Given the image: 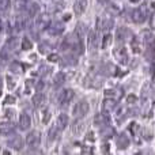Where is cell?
Here are the masks:
<instances>
[{
    "mask_svg": "<svg viewBox=\"0 0 155 155\" xmlns=\"http://www.w3.org/2000/svg\"><path fill=\"white\" fill-rule=\"evenodd\" d=\"M117 40L120 41V42H123V41L127 40V37L128 35H131V31H129V29H127V27H120V29L117 30Z\"/></svg>",
    "mask_w": 155,
    "mask_h": 155,
    "instance_id": "9a60e30c",
    "label": "cell"
},
{
    "mask_svg": "<svg viewBox=\"0 0 155 155\" xmlns=\"http://www.w3.org/2000/svg\"><path fill=\"white\" fill-rule=\"evenodd\" d=\"M64 79H65L64 74H63V72H59V74H57L56 76H54V84H56V86L61 84V83L64 82Z\"/></svg>",
    "mask_w": 155,
    "mask_h": 155,
    "instance_id": "f1b7e54d",
    "label": "cell"
},
{
    "mask_svg": "<svg viewBox=\"0 0 155 155\" xmlns=\"http://www.w3.org/2000/svg\"><path fill=\"white\" fill-rule=\"evenodd\" d=\"M82 153H83V154H91V153H93V150H91V148L83 147V148H82Z\"/></svg>",
    "mask_w": 155,
    "mask_h": 155,
    "instance_id": "60d3db41",
    "label": "cell"
},
{
    "mask_svg": "<svg viewBox=\"0 0 155 155\" xmlns=\"http://www.w3.org/2000/svg\"><path fill=\"white\" fill-rule=\"evenodd\" d=\"M153 7L155 8V2H153Z\"/></svg>",
    "mask_w": 155,
    "mask_h": 155,
    "instance_id": "7dc6e473",
    "label": "cell"
},
{
    "mask_svg": "<svg viewBox=\"0 0 155 155\" xmlns=\"http://www.w3.org/2000/svg\"><path fill=\"white\" fill-rule=\"evenodd\" d=\"M124 93L121 88H107L105 90V98H112L114 101H120L123 98Z\"/></svg>",
    "mask_w": 155,
    "mask_h": 155,
    "instance_id": "52a82bcc",
    "label": "cell"
},
{
    "mask_svg": "<svg viewBox=\"0 0 155 155\" xmlns=\"http://www.w3.org/2000/svg\"><path fill=\"white\" fill-rule=\"evenodd\" d=\"M136 101H137V98H136V95H134V94L127 97V102H128V104H135Z\"/></svg>",
    "mask_w": 155,
    "mask_h": 155,
    "instance_id": "836d02e7",
    "label": "cell"
},
{
    "mask_svg": "<svg viewBox=\"0 0 155 155\" xmlns=\"http://www.w3.org/2000/svg\"><path fill=\"white\" fill-rule=\"evenodd\" d=\"M30 125H31V120H30L29 114L22 113L21 117H19V127H21V129H27Z\"/></svg>",
    "mask_w": 155,
    "mask_h": 155,
    "instance_id": "7c38bea8",
    "label": "cell"
},
{
    "mask_svg": "<svg viewBox=\"0 0 155 155\" xmlns=\"http://www.w3.org/2000/svg\"><path fill=\"white\" fill-rule=\"evenodd\" d=\"M49 118H51V113H49V110H48V109H45V110H44V117H42V121L46 124V123L49 121Z\"/></svg>",
    "mask_w": 155,
    "mask_h": 155,
    "instance_id": "4dcf8cb0",
    "label": "cell"
},
{
    "mask_svg": "<svg viewBox=\"0 0 155 155\" xmlns=\"http://www.w3.org/2000/svg\"><path fill=\"white\" fill-rule=\"evenodd\" d=\"M68 116L67 114H60L59 117H57V123H56V125H57V128H59V131L60 129H64L65 127L68 125Z\"/></svg>",
    "mask_w": 155,
    "mask_h": 155,
    "instance_id": "2e32d148",
    "label": "cell"
},
{
    "mask_svg": "<svg viewBox=\"0 0 155 155\" xmlns=\"http://www.w3.org/2000/svg\"><path fill=\"white\" fill-rule=\"evenodd\" d=\"M75 33L78 35H79L80 38H83V35H84V33H86V27H84V25H82V23H79L76 26V30H75Z\"/></svg>",
    "mask_w": 155,
    "mask_h": 155,
    "instance_id": "83f0119b",
    "label": "cell"
},
{
    "mask_svg": "<svg viewBox=\"0 0 155 155\" xmlns=\"http://www.w3.org/2000/svg\"><path fill=\"white\" fill-rule=\"evenodd\" d=\"M132 48H134V52H135V53L140 52V46H139V44H137V40H134V41H132Z\"/></svg>",
    "mask_w": 155,
    "mask_h": 155,
    "instance_id": "d6a6232c",
    "label": "cell"
},
{
    "mask_svg": "<svg viewBox=\"0 0 155 155\" xmlns=\"http://www.w3.org/2000/svg\"><path fill=\"white\" fill-rule=\"evenodd\" d=\"M105 129H106V132L102 131V134H104V137H112L113 135H114V129H113L112 127H109L107 124L105 125Z\"/></svg>",
    "mask_w": 155,
    "mask_h": 155,
    "instance_id": "4316f807",
    "label": "cell"
},
{
    "mask_svg": "<svg viewBox=\"0 0 155 155\" xmlns=\"http://www.w3.org/2000/svg\"><path fill=\"white\" fill-rule=\"evenodd\" d=\"M102 153H109V147H107V144H105L104 147H102Z\"/></svg>",
    "mask_w": 155,
    "mask_h": 155,
    "instance_id": "7bdbcfd3",
    "label": "cell"
},
{
    "mask_svg": "<svg viewBox=\"0 0 155 155\" xmlns=\"http://www.w3.org/2000/svg\"><path fill=\"white\" fill-rule=\"evenodd\" d=\"M98 2H99V3H102V4H105V3H107L109 0H98Z\"/></svg>",
    "mask_w": 155,
    "mask_h": 155,
    "instance_id": "f6af8a7d",
    "label": "cell"
},
{
    "mask_svg": "<svg viewBox=\"0 0 155 155\" xmlns=\"http://www.w3.org/2000/svg\"><path fill=\"white\" fill-rule=\"evenodd\" d=\"M98 46V30L90 33V37H88V48L90 51H94Z\"/></svg>",
    "mask_w": 155,
    "mask_h": 155,
    "instance_id": "9c48e42d",
    "label": "cell"
},
{
    "mask_svg": "<svg viewBox=\"0 0 155 155\" xmlns=\"http://www.w3.org/2000/svg\"><path fill=\"white\" fill-rule=\"evenodd\" d=\"M59 54H56V53H53V54H49V57H48V60L49 61H52V63H57L59 61Z\"/></svg>",
    "mask_w": 155,
    "mask_h": 155,
    "instance_id": "1f68e13d",
    "label": "cell"
},
{
    "mask_svg": "<svg viewBox=\"0 0 155 155\" xmlns=\"http://www.w3.org/2000/svg\"><path fill=\"white\" fill-rule=\"evenodd\" d=\"M94 123L97 124V125H106L107 124V118L105 117V113L104 114H98L95 118H94Z\"/></svg>",
    "mask_w": 155,
    "mask_h": 155,
    "instance_id": "7402d4cb",
    "label": "cell"
},
{
    "mask_svg": "<svg viewBox=\"0 0 155 155\" xmlns=\"http://www.w3.org/2000/svg\"><path fill=\"white\" fill-rule=\"evenodd\" d=\"M88 109H90V106H88V104L86 101L78 102L74 106V116L75 117H83V116H86L88 113Z\"/></svg>",
    "mask_w": 155,
    "mask_h": 155,
    "instance_id": "277c9868",
    "label": "cell"
},
{
    "mask_svg": "<svg viewBox=\"0 0 155 155\" xmlns=\"http://www.w3.org/2000/svg\"><path fill=\"white\" fill-rule=\"evenodd\" d=\"M113 56H114L116 60L123 65H125L127 63H128V53H127V49L124 48V46L116 48L114 51H113Z\"/></svg>",
    "mask_w": 155,
    "mask_h": 155,
    "instance_id": "3957f363",
    "label": "cell"
},
{
    "mask_svg": "<svg viewBox=\"0 0 155 155\" xmlns=\"http://www.w3.org/2000/svg\"><path fill=\"white\" fill-rule=\"evenodd\" d=\"M83 127H84V124H82L80 121H76V123H74L72 124V134L79 135L80 132L83 131Z\"/></svg>",
    "mask_w": 155,
    "mask_h": 155,
    "instance_id": "603a6c76",
    "label": "cell"
},
{
    "mask_svg": "<svg viewBox=\"0 0 155 155\" xmlns=\"http://www.w3.org/2000/svg\"><path fill=\"white\" fill-rule=\"evenodd\" d=\"M14 116H15V112H14V110H11V109L5 110V117H8V118H12Z\"/></svg>",
    "mask_w": 155,
    "mask_h": 155,
    "instance_id": "8d00e7d4",
    "label": "cell"
},
{
    "mask_svg": "<svg viewBox=\"0 0 155 155\" xmlns=\"http://www.w3.org/2000/svg\"><path fill=\"white\" fill-rule=\"evenodd\" d=\"M38 4H30L29 8H27V14H29V16H34L35 14L38 12Z\"/></svg>",
    "mask_w": 155,
    "mask_h": 155,
    "instance_id": "484cf974",
    "label": "cell"
},
{
    "mask_svg": "<svg viewBox=\"0 0 155 155\" xmlns=\"http://www.w3.org/2000/svg\"><path fill=\"white\" fill-rule=\"evenodd\" d=\"M0 30H2V23H0Z\"/></svg>",
    "mask_w": 155,
    "mask_h": 155,
    "instance_id": "681fc988",
    "label": "cell"
},
{
    "mask_svg": "<svg viewBox=\"0 0 155 155\" xmlns=\"http://www.w3.org/2000/svg\"><path fill=\"white\" fill-rule=\"evenodd\" d=\"M40 142H41V135L35 131L30 132L26 136V143L29 147H37V146H40Z\"/></svg>",
    "mask_w": 155,
    "mask_h": 155,
    "instance_id": "5b68a950",
    "label": "cell"
},
{
    "mask_svg": "<svg viewBox=\"0 0 155 155\" xmlns=\"http://www.w3.org/2000/svg\"><path fill=\"white\" fill-rule=\"evenodd\" d=\"M84 8H86V0H76L75 4H74V12L76 15H82Z\"/></svg>",
    "mask_w": 155,
    "mask_h": 155,
    "instance_id": "5bb4252c",
    "label": "cell"
},
{
    "mask_svg": "<svg viewBox=\"0 0 155 155\" xmlns=\"http://www.w3.org/2000/svg\"><path fill=\"white\" fill-rule=\"evenodd\" d=\"M49 25H51V18H49V15L42 14V15L38 16V19H37L38 29H45V27H48Z\"/></svg>",
    "mask_w": 155,
    "mask_h": 155,
    "instance_id": "30bf717a",
    "label": "cell"
},
{
    "mask_svg": "<svg viewBox=\"0 0 155 155\" xmlns=\"http://www.w3.org/2000/svg\"><path fill=\"white\" fill-rule=\"evenodd\" d=\"M116 143H117L118 148H127L129 146V139L127 137V135H118L117 139H116Z\"/></svg>",
    "mask_w": 155,
    "mask_h": 155,
    "instance_id": "4fadbf2b",
    "label": "cell"
},
{
    "mask_svg": "<svg viewBox=\"0 0 155 155\" xmlns=\"http://www.w3.org/2000/svg\"><path fill=\"white\" fill-rule=\"evenodd\" d=\"M44 102H45V95H44L42 93H37L33 97V104H34V106H41Z\"/></svg>",
    "mask_w": 155,
    "mask_h": 155,
    "instance_id": "ac0fdd59",
    "label": "cell"
},
{
    "mask_svg": "<svg viewBox=\"0 0 155 155\" xmlns=\"http://www.w3.org/2000/svg\"><path fill=\"white\" fill-rule=\"evenodd\" d=\"M57 131H59V128H57V125H53V127H52V129H51V131H49V140H51V139H54V137H56Z\"/></svg>",
    "mask_w": 155,
    "mask_h": 155,
    "instance_id": "f546056e",
    "label": "cell"
},
{
    "mask_svg": "<svg viewBox=\"0 0 155 155\" xmlns=\"http://www.w3.org/2000/svg\"><path fill=\"white\" fill-rule=\"evenodd\" d=\"M31 48H33L31 41H30L27 37H25L23 40H22V49H25V51H30Z\"/></svg>",
    "mask_w": 155,
    "mask_h": 155,
    "instance_id": "d4e9b609",
    "label": "cell"
},
{
    "mask_svg": "<svg viewBox=\"0 0 155 155\" xmlns=\"http://www.w3.org/2000/svg\"><path fill=\"white\" fill-rule=\"evenodd\" d=\"M114 22H113V18L112 16H102V18L98 19V30H109L113 27Z\"/></svg>",
    "mask_w": 155,
    "mask_h": 155,
    "instance_id": "8992f818",
    "label": "cell"
},
{
    "mask_svg": "<svg viewBox=\"0 0 155 155\" xmlns=\"http://www.w3.org/2000/svg\"><path fill=\"white\" fill-rule=\"evenodd\" d=\"M112 41H113V35L112 34H106L104 37V40H102V48L104 49L109 48L110 44H112Z\"/></svg>",
    "mask_w": 155,
    "mask_h": 155,
    "instance_id": "cb8c5ba5",
    "label": "cell"
},
{
    "mask_svg": "<svg viewBox=\"0 0 155 155\" xmlns=\"http://www.w3.org/2000/svg\"><path fill=\"white\" fill-rule=\"evenodd\" d=\"M74 98V91L71 90V88H65V90L61 91V94H60L59 97V102L60 104H68V102L71 101V99Z\"/></svg>",
    "mask_w": 155,
    "mask_h": 155,
    "instance_id": "ba28073f",
    "label": "cell"
},
{
    "mask_svg": "<svg viewBox=\"0 0 155 155\" xmlns=\"http://www.w3.org/2000/svg\"><path fill=\"white\" fill-rule=\"evenodd\" d=\"M93 132H88L87 136H86V140H90V142H94V136H93Z\"/></svg>",
    "mask_w": 155,
    "mask_h": 155,
    "instance_id": "ab89813d",
    "label": "cell"
},
{
    "mask_svg": "<svg viewBox=\"0 0 155 155\" xmlns=\"http://www.w3.org/2000/svg\"><path fill=\"white\" fill-rule=\"evenodd\" d=\"M153 70H154V71H153V74H154V75H155V64L153 65Z\"/></svg>",
    "mask_w": 155,
    "mask_h": 155,
    "instance_id": "bcb514c9",
    "label": "cell"
},
{
    "mask_svg": "<svg viewBox=\"0 0 155 155\" xmlns=\"http://www.w3.org/2000/svg\"><path fill=\"white\" fill-rule=\"evenodd\" d=\"M63 48L67 49L70 48L71 51L76 52V53H82L83 51H84V48H83V44H82V38L79 37V35L76 34V33H74V34H70L67 38L64 40V42H63Z\"/></svg>",
    "mask_w": 155,
    "mask_h": 155,
    "instance_id": "6da1fadb",
    "label": "cell"
},
{
    "mask_svg": "<svg viewBox=\"0 0 155 155\" xmlns=\"http://www.w3.org/2000/svg\"><path fill=\"white\" fill-rule=\"evenodd\" d=\"M116 106H117V102H116L114 99L106 98V99L104 101V113H110V112H113V110L116 109Z\"/></svg>",
    "mask_w": 155,
    "mask_h": 155,
    "instance_id": "8fae6325",
    "label": "cell"
},
{
    "mask_svg": "<svg viewBox=\"0 0 155 155\" xmlns=\"http://www.w3.org/2000/svg\"><path fill=\"white\" fill-rule=\"evenodd\" d=\"M132 14H134V15H132V19H134V22H136V23H143V22L147 19V16H148L147 5H146V4L140 5V7L136 8V10H135Z\"/></svg>",
    "mask_w": 155,
    "mask_h": 155,
    "instance_id": "7a4b0ae2",
    "label": "cell"
},
{
    "mask_svg": "<svg viewBox=\"0 0 155 155\" xmlns=\"http://www.w3.org/2000/svg\"><path fill=\"white\" fill-rule=\"evenodd\" d=\"M8 144H10L11 147H14V148H21L22 147V139L19 136H14V139L10 140Z\"/></svg>",
    "mask_w": 155,
    "mask_h": 155,
    "instance_id": "44dd1931",
    "label": "cell"
},
{
    "mask_svg": "<svg viewBox=\"0 0 155 155\" xmlns=\"http://www.w3.org/2000/svg\"><path fill=\"white\" fill-rule=\"evenodd\" d=\"M131 2H139V0H131Z\"/></svg>",
    "mask_w": 155,
    "mask_h": 155,
    "instance_id": "c3c4849f",
    "label": "cell"
},
{
    "mask_svg": "<svg viewBox=\"0 0 155 155\" xmlns=\"http://www.w3.org/2000/svg\"><path fill=\"white\" fill-rule=\"evenodd\" d=\"M116 70H117V68H116L114 65L107 63L106 67H105V65H102V71H101V72L105 74V75H116V72H117Z\"/></svg>",
    "mask_w": 155,
    "mask_h": 155,
    "instance_id": "e0dca14e",
    "label": "cell"
},
{
    "mask_svg": "<svg viewBox=\"0 0 155 155\" xmlns=\"http://www.w3.org/2000/svg\"><path fill=\"white\" fill-rule=\"evenodd\" d=\"M41 88H42V83H38V84H37V90L41 91Z\"/></svg>",
    "mask_w": 155,
    "mask_h": 155,
    "instance_id": "ee69618b",
    "label": "cell"
},
{
    "mask_svg": "<svg viewBox=\"0 0 155 155\" xmlns=\"http://www.w3.org/2000/svg\"><path fill=\"white\" fill-rule=\"evenodd\" d=\"M124 112H125V109H124V107H120V109H118V110H117V113H116V116H117V117H118V118H120V117H121V116H123V114H124Z\"/></svg>",
    "mask_w": 155,
    "mask_h": 155,
    "instance_id": "f35d334b",
    "label": "cell"
},
{
    "mask_svg": "<svg viewBox=\"0 0 155 155\" xmlns=\"http://www.w3.org/2000/svg\"><path fill=\"white\" fill-rule=\"evenodd\" d=\"M40 48H41V49H40L41 53H46V52H48V45H46V44H42Z\"/></svg>",
    "mask_w": 155,
    "mask_h": 155,
    "instance_id": "74e56055",
    "label": "cell"
},
{
    "mask_svg": "<svg viewBox=\"0 0 155 155\" xmlns=\"http://www.w3.org/2000/svg\"><path fill=\"white\" fill-rule=\"evenodd\" d=\"M150 23H151V26L155 29V14L154 15H151V19H150Z\"/></svg>",
    "mask_w": 155,
    "mask_h": 155,
    "instance_id": "b9f144b4",
    "label": "cell"
},
{
    "mask_svg": "<svg viewBox=\"0 0 155 155\" xmlns=\"http://www.w3.org/2000/svg\"><path fill=\"white\" fill-rule=\"evenodd\" d=\"M7 83H8V87H10V88L15 87V82L12 80V78H11V76H7Z\"/></svg>",
    "mask_w": 155,
    "mask_h": 155,
    "instance_id": "d590c367",
    "label": "cell"
},
{
    "mask_svg": "<svg viewBox=\"0 0 155 155\" xmlns=\"http://www.w3.org/2000/svg\"><path fill=\"white\" fill-rule=\"evenodd\" d=\"M10 10V0H0V15H5Z\"/></svg>",
    "mask_w": 155,
    "mask_h": 155,
    "instance_id": "d6986e66",
    "label": "cell"
},
{
    "mask_svg": "<svg viewBox=\"0 0 155 155\" xmlns=\"http://www.w3.org/2000/svg\"><path fill=\"white\" fill-rule=\"evenodd\" d=\"M5 104H8V105H10V104H15V98H14V97L12 95H7V97H5Z\"/></svg>",
    "mask_w": 155,
    "mask_h": 155,
    "instance_id": "e575fe53",
    "label": "cell"
},
{
    "mask_svg": "<svg viewBox=\"0 0 155 155\" xmlns=\"http://www.w3.org/2000/svg\"><path fill=\"white\" fill-rule=\"evenodd\" d=\"M25 2H30V0H25Z\"/></svg>",
    "mask_w": 155,
    "mask_h": 155,
    "instance_id": "f907efd6",
    "label": "cell"
},
{
    "mask_svg": "<svg viewBox=\"0 0 155 155\" xmlns=\"http://www.w3.org/2000/svg\"><path fill=\"white\" fill-rule=\"evenodd\" d=\"M14 132V127L10 125V124H5V125H2L0 127V134L2 135H11Z\"/></svg>",
    "mask_w": 155,
    "mask_h": 155,
    "instance_id": "ffe728a7",
    "label": "cell"
}]
</instances>
